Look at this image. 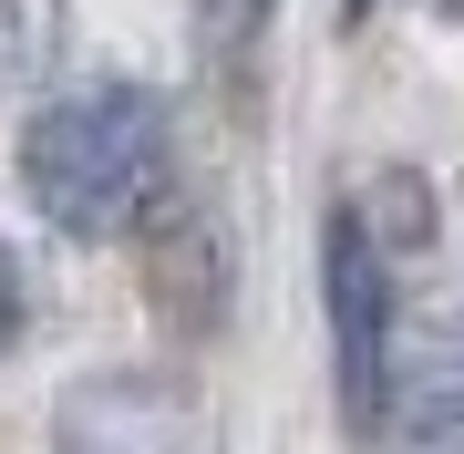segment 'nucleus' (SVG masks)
<instances>
[{
    "label": "nucleus",
    "instance_id": "f257e3e1",
    "mask_svg": "<svg viewBox=\"0 0 464 454\" xmlns=\"http://www.w3.org/2000/svg\"><path fill=\"white\" fill-rule=\"evenodd\" d=\"M166 103L134 83H72L21 124V197L63 237H134L166 207Z\"/></svg>",
    "mask_w": 464,
    "mask_h": 454
},
{
    "label": "nucleus",
    "instance_id": "f03ea898",
    "mask_svg": "<svg viewBox=\"0 0 464 454\" xmlns=\"http://www.w3.org/2000/svg\"><path fill=\"white\" fill-rule=\"evenodd\" d=\"M320 279H331V352H341V403L382 423V331H392V289H382V237L362 207H331L320 237Z\"/></svg>",
    "mask_w": 464,
    "mask_h": 454
},
{
    "label": "nucleus",
    "instance_id": "7ed1b4c3",
    "mask_svg": "<svg viewBox=\"0 0 464 454\" xmlns=\"http://www.w3.org/2000/svg\"><path fill=\"white\" fill-rule=\"evenodd\" d=\"M52 454H197V403L155 372H93L63 392Z\"/></svg>",
    "mask_w": 464,
    "mask_h": 454
},
{
    "label": "nucleus",
    "instance_id": "20e7f679",
    "mask_svg": "<svg viewBox=\"0 0 464 454\" xmlns=\"http://www.w3.org/2000/svg\"><path fill=\"white\" fill-rule=\"evenodd\" d=\"M63 52V0H0V93L42 83Z\"/></svg>",
    "mask_w": 464,
    "mask_h": 454
},
{
    "label": "nucleus",
    "instance_id": "39448f33",
    "mask_svg": "<svg viewBox=\"0 0 464 454\" xmlns=\"http://www.w3.org/2000/svg\"><path fill=\"white\" fill-rule=\"evenodd\" d=\"M372 454H464V403L454 392H402V403H382V444Z\"/></svg>",
    "mask_w": 464,
    "mask_h": 454
},
{
    "label": "nucleus",
    "instance_id": "423d86ee",
    "mask_svg": "<svg viewBox=\"0 0 464 454\" xmlns=\"http://www.w3.org/2000/svg\"><path fill=\"white\" fill-rule=\"evenodd\" d=\"M197 11H207V32H217V42H248L268 0H197Z\"/></svg>",
    "mask_w": 464,
    "mask_h": 454
},
{
    "label": "nucleus",
    "instance_id": "0eeeda50",
    "mask_svg": "<svg viewBox=\"0 0 464 454\" xmlns=\"http://www.w3.org/2000/svg\"><path fill=\"white\" fill-rule=\"evenodd\" d=\"M11 331H21V269H11V248H0V352H11Z\"/></svg>",
    "mask_w": 464,
    "mask_h": 454
},
{
    "label": "nucleus",
    "instance_id": "6e6552de",
    "mask_svg": "<svg viewBox=\"0 0 464 454\" xmlns=\"http://www.w3.org/2000/svg\"><path fill=\"white\" fill-rule=\"evenodd\" d=\"M433 11H444V21H464V0H433Z\"/></svg>",
    "mask_w": 464,
    "mask_h": 454
},
{
    "label": "nucleus",
    "instance_id": "1a4fd4ad",
    "mask_svg": "<svg viewBox=\"0 0 464 454\" xmlns=\"http://www.w3.org/2000/svg\"><path fill=\"white\" fill-rule=\"evenodd\" d=\"M341 11H351V21H362V11H372V0H341Z\"/></svg>",
    "mask_w": 464,
    "mask_h": 454
}]
</instances>
